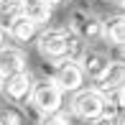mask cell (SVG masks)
<instances>
[{
  "label": "cell",
  "mask_w": 125,
  "mask_h": 125,
  "mask_svg": "<svg viewBox=\"0 0 125 125\" xmlns=\"http://www.w3.org/2000/svg\"><path fill=\"white\" fill-rule=\"evenodd\" d=\"M69 36H72L69 28H43L36 36L38 54H41L43 59L54 61V64L69 59Z\"/></svg>",
  "instance_id": "6da1fadb"
},
{
  "label": "cell",
  "mask_w": 125,
  "mask_h": 125,
  "mask_svg": "<svg viewBox=\"0 0 125 125\" xmlns=\"http://www.w3.org/2000/svg\"><path fill=\"white\" fill-rule=\"evenodd\" d=\"M107 102H110V97H107L105 92H100L97 87H87V89L74 92V97H72L69 105H72V112H74L77 117L92 123V120H97L102 112H105Z\"/></svg>",
  "instance_id": "7a4b0ae2"
},
{
  "label": "cell",
  "mask_w": 125,
  "mask_h": 125,
  "mask_svg": "<svg viewBox=\"0 0 125 125\" xmlns=\"http://www.w3.org/2000/svg\"><path fill=\"white\" fill-rule=\"evenodd\" d=\"M31 105L38 115H51L64 107V89L54 79H41L36 82V89L31 94Z\"/></svg>",
  "instance_id": "3957f363"
},
{
  "label": "cell",
  "mask_w": 125,
  "mask_h": 125,
  "mask_svg": "<svg viewBox=\"0 0 125 125\" xmlns=\"http://www.w3.org/2000/svg\"><path fill=\"white\" fill-rule=\"evenodd\" d=\"M69 31L77 33L84 43H87V41H100V38H105L102 21H100L94 13L84 10V8H74V10L69 13Z\"/></svg>",
  "instance_id": "277c9868"
},
{
  "label": "cell",
  "mask_w": 125,
  "mask_h": 125,
  "mask_svg": "<svg viewBox=\"0 0 125 125\" xmlns=\"http://www.w3.org/2000/svg\"><path fill=\"white\" fill-rule=\"evenodd\" d=\"M51 79H54V82L64 89V94H69V92L74 94V92H79V89H84L82 84H84V79H87V74H84V69H82V64H79V61L64 59V61H59V64H56Z\"/></svg>",
  "instance_id": "5b68a950"
},
{
  "label": "cell",
  "mask_w": 125,
  "mask_h": 125,
  "mask_svg": "<svg viewBox=\"0 0 125 125\" xmlns=\"http://www.w3.org/2000/svg\"><path fill=\"white\" fill-rule=\"evenodd\" d=\"M33 89H36V79H33L31 72H21V74L5 77V82H3V94L8 97L10 105H26V102H31Z\"/></svg>",
  "instance_id": "8992f818"
},
{
  "label": "cell",
  "mask_w": 125,
  "mask_h": 125,
  "mask_svg": "<svg viewBox=\"0 0 125 125\" xmlns=\"http://www.w3.org/2000/svg\"><path fill=\"white\" fill-rule=\"evenodd\" d=\"M21 72H28L26 54L15 46H3L0 49V74H3V79L13 77V74H21Z\"/></svg>",
  "instance_id": "52a82bcc"
},
{
  "label": "cell",
  "mask_w": 125,
  "mask_h": 125,
  "mask_svg": "<svg viewBox=\"0 0 125 125\" xmlns=\"http://www.w3.org/2000/svg\"><path fill=\"white\" fill-rule=\"evenodd\" d=\"M94 84H97V89L105 92V94H117L125 87V61H110L107 72Z\"/></svg>",
  "instance_id": "ba28073f"
},
{
  "label": "cell",
  "mask_w": 125,
  "mask_h": 125,
  "mask_svg": "<svg viewBox=\"0 0 125 125\" xmlns=\"http://www.w3.org/2000/svg\"><path fill=\"white\" fill-rule=\"evenodd\" d=\"M110 56L105 54V51H100V49H87V54L82 56V69H84V74H87L92 82H97V79L107 72V66H110Z\"/></svg>",
  "instance_id": "9c48e42d"
},
{
  "label": "cell",
  "mask_w": 125,
  "mask_h": 125,
  "mask_svg": "<svg viewBox=\"0 0 125 125\" xmlns=\"http://www.w3.org/2000/svg\"><path fill=\"white\" fill-rule=\"evenodd\" d=\"M5 28H8V36L13 38V41H21V43H26V41H31V38L38 36V26L33 23V21H28L23 13H15L13 18L5 23Z\"/></svg>",
  "instance_id": "30bf717a"
},
{
  "label": "cell",
  "mask_w": 125,
  "mask_h": 125,
  "mask_svg": "<svg viewBox=\"0 0 125 125\" xmlns=\"http://www.w3.org/2000/svg\"><path fill=\"white\" fill-rule=\"evenodd\" d=\"M51 8L54 5H49L46 0H21V13L36 26H43L51 21Z\"/></svg>",
  "instance_id": "8fae6325"
},
{
  "label": "cell",
  "mask_w": 125,
  "mask_h": 125,
  "mask_svg": "<svg viewBox=\"0 0 125 125\" xmlns=\"http://www.w3.org/2000/svg\"><path fill=\"white\" fill-rule=\"evenodd\" d=\"M102 28H105V41L110 46H125V13L110 15V18L102 21Z\"/></svg>",
  "instance_id": "7c38bea8"
},
{
  "label": "cell",
  "mask_w": 125,
  "mask_h": 125,
  "mask_svg": "<svg viewBox=\"0 0 125 125\" xmlns=\"http://www.w3.org/2000/svg\"><path fill=\"white\" fill-rule=\"evenodd\" d=\"M0 125H26V117L15 105H0Z\"/></svg>",
  "instance_id": "4fadbf2b"
},
{
  "label": "cell",
  "mask_w": 125,
  "mask_h": 125,
  "mask_svg": "<svg viewBox=\"0 0 125 125\" xmlns=\"http://www.w3.org/2000/svg\"><path fill=\"white\" fill-rule=\"evenodd\" d=\"M15 13H21V0H0V23H8Z\"/></svg>",
  "instance_id": "5bb4252c"
},
{
  "label": "cell",
  "mask_w": 125,
  "mask_h": 125,
  "mask_svg": "<svg viewBox=\"0 0 125 125\" xmlns=\"http://www.w3.org/2000/svg\"><path fill=\"white\" fill-rule=\"evenodd\" d=\"M38 125H69V115H66L64 110H59V112H51V115H41Z\"/></svg>",
  "instance_id": "9a60e30c"
},
{
  "label": "cell",
  "mask_w": 125,
  "mask_h": 125,
  "mask_svg": "<svg viewBox=\"0 0 125 125\" xmlns=\"http://www.w3.org/2000/svg\"><path fill=\"white\" fill-rule=\"evenodd\" d=\"M105 112H107V115H112L115 125H125V105H120V102H107Z\"/></svg>",
  "instance_id": "2e32d148"
},
{
  "label": "cell",
  "mask_w": 125,
  "mask_h": 125,
  "mask_svg": "<svg viewBox=\"0 0 125 125\" xmlns=\"http://www.w3.org/2000/svg\"><path fill=\"white\" fill-rule=\"evenodd\" d=\"M92 125H115V120H112V115L102 112V115L97 117V120H92Z\"/></svg>",
  "instance_id": "e0dca14e"
},
{
  "label": "cell",
  "mask_w": 125,
  "mask_h": 125,
  "mask_svg": "<svg viewBox=\"0 0 125 125\" xmlns=\"http://www.w3.org/2000/svg\"><path fill=\"white\" fill-rule=\"evenodd\" d=\"M5 36H8V28H5L3 23H0V49L5 46Z\"/></svg>",
  "instance_id": "ac0fdd59"
},
{
  "label": "cell",
  "mask_w": 125,
  "mask_h": 125,
  "mask_svg": "<svg viewBox=\"0 0 125 125\" xmlns=\"http://www.w3.org/2000/svg\"><path fill=\"white\" fill-rule=\"evenodd\" d=\"M117 102H120V105H125V87L117 92Z\"/></svg>",
  "instance_id": "d6986e66"
},
{
  "label": "cell",
  "mask_w": 125,
  "mask_h": 125,
  "mask_svg": "<svg viewBox=\"0 0 125 125\" xmlns=\"http://www.w3.org/2000/svg\"><path fill=\"white\" fill-rule=\"evenodd\" d=\"M49 5H56V3H64V0H46Z\"/></svg>",
  "instance_id": "ffe728a7"
},
{
  "label": "cell",
  "mask_w": 125,
  "mask_h": 125,
  "mask_svg": "<svg viewBox=\"0 0 125 125\" xmlns=\"http://www.w3.org/2000/svg\"><path fill=\"white\" fill-rule=\"evenodd\" d=\"M3 82H5V79H3V74H0V92H3Z\"/></svg>",
  "instance_id": "44dd1931"
},
{
  "label": "cell",
  "mask_w": 125,
  "mask_h": 125,
  "mask_svg": "<svg viewBox=\"0 0 125 125\" xmlns=\"http://www.w3.org/2000/svg\"><path fill=\"white\" fill-rule=\"evenodd\" d=\"M117 3H125V0H117Z\"/></svg>",
  "instance_id": "7402d4cb"
},
{
  "label": "cell",
  "mask_w": 125,
  "mask_h": 125,
  "mask_svg": "<svg viewBox=\"0 0 125 125\" xmlns=\"http://www.w3.org/2000/svg\"><path fill=\"white\" fill-rule=\"evenodd\" d=\"M123 54H125V46H123Z\"/></svg>",
  "instance_id": "603a6c76"
},
{
  "label": "cell",
  "mask_w": 125,
  "mask_h": 125,
  "mask_svg": "<svg viewBox=\"0 0 125 125\" xmlns=\"http://www.w3.org/2000/svg\"><path fill=\"white\" fill-rule=\"evenodd\" d=\"M123 5H125V3H123Z\"/></svg>",
  "instance_id": "cb8c5ba5"
}]
</instances>
